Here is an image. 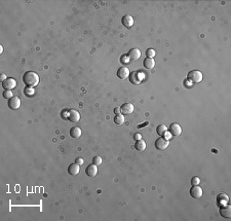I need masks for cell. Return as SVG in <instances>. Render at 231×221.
Segmentation results:
<instances>
[{"mask_svg":"<svg viewBox=\"0 0 231 221\" xmlns=\"http://www.w3.org/2000/svg\"><path fill=\"white\" fill-rule=\"evenodd\" d=\"M39 76L37 73L33 71H27L24 75H23V82L27 88H35L38 85L39 83Z\"/></svg>","mask_w":231,"mask_h":221,"instance_id":"obj_1","label":"cell"},{"mask_svg":"<svg viewBox=\"0 0 231 221\" xmlns=\"http://www.w3.org/2000/svg\"><path fill=\"white\" fill-rule=\"evenodd\" d=\"M187 79L192 83H198L202 80V73L199 70H192L187 74Z\"/></svg>","mask_w":231,"mask_h":221,"instance_id":"obj_2","label":"cell"},{"mask_svg":"<svg viewBox=\"0 0 231 221\" xmlns=\"http://www.w3.org/2000/svg\"><path fill=\"white\" fill-rule=\"evenodd\" d=\"M129 81L133 83V85H140L142 81H143V79H144V74L141 72V71H133L132 73H129Z\"/></svg>","mask_w":231,"mask_h":221,"instance_id":"obj_3","label":"cell"},{"mask_svg":"<svg viewBox=\"0 0 231 221\" xmlns=\"http://www.w3.org/2000/svg\"><path fill=\"white\" fill-rule=\"evenodd\" d=\"M169 140L167 139H165V137H161V138H158L155 141V148L156 149H158V150H165L167 147H169Z\"/></svg>","mask_w":231,"mask_h":221,"instance_id":"obj_4","label":"cell"},{"mask_svg":"<svg viewBox=\"0 0 231 221\" xmlns=\"http://www.w3.org/2000/svg\"><path fill=\"white\" fill-rule=\"evenodd\" d=\"M16 86V81L15 78H6L4 81H2V88L5 91H11L12 89H15Z\"/></svg>","mask_w":231,"mask_h":221,"instance_id":"obj_5","label":"cell"},{"mask_svg":"<svg viewBox=\"0 0 231 221\" xmlns=\"http://www.w3.org/2000/svg\"><path fill=\"white\" fill-rule=\"evenodd\" d=\"M189 192H190V196H191L193 199H200V197L202 196V188L199 185H192Z\"/></svg>","mask_w":231,"mask_h":221,"instance_id":"obj_6","label":"cell"},{"mask_svg":"<svg viewBox=\"0 0 231 221\" xmlns=\"http://www.w3.org/2000/svg\"><path fill=\"white\" fill-rule=\"evenodd\" d=\"M21 99L19 97H12L8 100V107L11 110H18L21 107Z\"/></svg>","mask_w":231,"mask_h":221,"instance_id":"obj_7","label":"cell"},{"mask_svg":"<svg viewBox=\"0 0 231 221\" xmlns=\"http://www.w3.org/2000/svg\"><path fill=\"white\" fill-rule=\"evenodd\" d=\"M67 118H68L71 122H77L80 120V113L77 110H69L67 112Z\"/></svg>","mask_w":231,"mask_h":221,"instance_id":"obj_8","label":"cell"},{"mask_svg":"<svg viewBox=\"0 0 231 221\" xmlns=\"http://www.w3.org/2000/svg\"><path fill=\"white\" fill-rule=\"evenodd\" d=\"M169 131L170 135L175 137H179L182 134V128H181V126L178 125V123H172L169 128Z\"/></svg>","mask_w":231,"mask_h":221,"instance_id":"obj_9","label":"cell"},{"mask_svg":"<svg viewBox=\"0 0 231 221\" xmlns=\"http://www.w3.org/2000/svg\"><path fill=\"white\" fill-rule=\"evenodd\" d=\"M141 51H140L139 48H132L128 53V57L129 59V61H137V60H139L141 58Z\"/></svg>","mask_w":231,"mask_h":221,"instance_id":"obj_10","label":"cell"},{"mask_svg":"<svg viewBox=\"0 0 231 221\" xmlns=\"http://www.w3.org/2000/svg\"><path fill=\"white\" fill-rule=\"evenodd\" d=\"M229 203V197L226 193H219L218 196H217V204H218L219 207L225 206Z\"/></svg>","mask_w":231,"mask_h":221,"instance_id":"obj_11","label":"cell"},{"mask_svg":"<svg viewBox=\"0 0 231 221\" xmlns=\"http://www.w3.org/2000/svg\"><path fill=\"white\" fill-rule=\"evenodd\" d=\"M120 110H121L122 114L129 115V114H132L134 111V105L132 103H125V104L120 107Z\"/></svg>","mask_w":231,"mask_h":221,"instance_id":"obj_12","label":"cell"},{"mask_svg":"<svg viewBox=\"0 0 231 221\" xmlns=\"http://www.w3.org/2000/svg\"><path fill=\"white\" fill-rule=\"evenodd\" d=\"M220 215L224 218H230L231 217V207L227 204L225 206L220 207Z\"/></svg>","mask_w":231,"mask_h":221,"instance_id":"obj_13","label":"cell"},{"mask_svg":"<svg viewBox=\"0 0 231 221\" xmlns=\"http://www.w3.org/2000/svg\"><path fill=\"white\" fill-rule=\"evenodd\" d=\"M129 76V70L126 67H121L117 70V77L119 79H126Z\"/></svg>","mask_w":231,"mask_h":221,"instance_id":"obj_14","label":"cell"},{"mask_svg":"<svg viewBox=\"0 0 231 221\" xmlns=\"http://www.w3.org/2000/svg\"><path fill=\"white\" fill-rule=\"evenodd\" d=\"M121 23H122V25L125 27V28H128V29L132 28L133 25H134V19H133V16H129V15H125L121 19Z\"/></svg>","mask_w":231,"mask_h":221,"instance_id":"obj_15","label":"cell"},{"mask_svg":"<svg viewBox=\"0 0 231 221\" xmlns=\"http://www.w3.org/2000/svg\"><path fill=\"white\" fill-rule=\"evenodd\" d=\"M85 174L88 177H96V175L98 174V168H97V166L93 165V163L88 165L85 169Z\"/></svg>","mask_w":231,"mask_h":221,"instance_id":"obj_16","label":"cell"},{"mask_svg":"<svg viewBox=\"0 0 231 221\" xmlns=\"http://www.w3.org/2000/svg\"><path fill=\"white\" fill-rule=\"evenodd\" d=\"M79 171H80V167H79V165H77L76 163H71V165H70V166L68 167V173H69L71 176H76V175H78Z\"/></svg>","mask_w":231,"mask_h":221,"instance_id":"obj_17","label":"cell"},{"mask_svg":"<svg viewBox=\"0 0 231 221\" xmlns=\"http://www.w3.org/2000/svg\"><path fill=\"white\" fill-rule=\"evenodd\" d=\"M143 64H144V67H145L146 69L151 70L154 68V66H155V61L153 60V58H146L145 60H144Z\"/></svg>","mask_w":231,"mask_h":221,"instance_id":"obj_18","label":"cell"},{"mask_svg":"<svg viewBox=\"0 0 231 221\" xmlns=\"http://www.w3.org/2000/svg\"><path fill=\"white\" fill-rule=\"evenodd\" d=\"M135 148H136L137 150H138V151H140V152L144 151V150L146 149V142L144 141L143 139H141V140H138V141H136Z\"/></svg>","mask_w":231,"mask_h":221,"instance_id":"obj_19","label":"cell"},{"mask_svg":"<svg viewBox=\"0 0 231 221\" xmlns=\"http://www.w3.org/2000/svg\"><path fill=\"white\" fill-rule=\"evenodd\" d=\"M81 130H80V128H78V127H75V128H72L71 130H70V136L72 137V138H79L80 136H81Z\"/></svg>","mask_w":231,"mask_h":221,"instance_id":"obj_20","label":"cell"},{"mask_svg":"<svg viewBox=\"0 0 231 221\" xmlns=\"http://www.w3.org/2000/svg\"><path fill=\"white\" fill-rule=\"evenodd\" d=\"M156 131H157V134H158L159 136H163L167 132V127L165 125H159L158 127H157Z\"/></svg>","mask_w":231,"mask_h":221,"instance_id":"obj_21","label":"cell"},{"mask_svg":"<svg viewBox=\"0 0 231 221\" xmlns=\"http://www.w3.org/2000/svg\"><path fill=\"white\" fill-rule=\"evenodd\" d=\"M114 122L118 126L125 123V116H123V114H116L114 117Z\"/></svg>","mask_w":231,"mask_h":221,"instance_id":"obj_22","label":"cell"},{"mask_svg":"<svg viewBox=\"0 0 231 221\" xmlns=\"http://www.w3.org/2000/svg\"><path fill=\"white\" fill-rule=\"evenodd\" d=\"M24 93H25V96L27 97H33L35 94V90L34 88H26L24 90Z\"/></svg>","mask_w":231,"mask_h":221,"instance_id":"obj_23","label":"cell"},{"mask_svg":"<svg viewBox=\"0 0 231 221\" xmlns=\"http://www.w3.org/2000/svg\"><path fill=\"white\" fill-rule=\"evenodd\" d=\"M93 165H96L97 167L100 166L102 163V159L100 156H95L93 159Z\"/></svg>","mask_w":231,"mask_h":221,"instance_id":"obj_24","label":"cell"},{"mask_svg":"<svg viewBox=\"0 0 231 221\" xmlns=\"http://www.w3.org/2000/svg\"><path fill=\"white\" fill-rule=\"evenodd\" d=\"M146 56L147 58H153L154 56H155V51H154L153 48H149L146 51Z\"/></svg>","mask_w":231,"mask_h":221,"instance_id":"obj_25","label":"cell"},{"mask_svg":"<svg viewBox=\"0 0 231 221\" xmlns=\"http://www.w3.org/2000/svg\"><path fill=\"white\" fill-rule=\"evenodd\" d=\"M2 95H3V98H5V99H11V98H12V97H13V94L11 92V91H4V92H3V94H2Z\"/></svg>","mask_w":231,"mask_h":221,"instance_id":"obj_26","label":"cell"},{"mask_svg":"<svg viewBox=\"0 0 231 221\" xmlns=\"http://www.w3.org/2000/svg\"><path fill=\"white\" fill-rule=\"evenodd\" d=\"M200 182V179L198 178V177H193V178L191 179V184L192 185H198Z\"/></svg>","mask_w":231,"mask_h":221,"instance_id":"obj_27","label":"cell"},{"mask_svg":"<svg viewBox=\"0 0 231 221\" xmlns=\"http://www.w3.org/2000/svg\"><path fill=\"white\" fill-rule=\"evenodd\" d=\"M121 63H123V64H128V63H129V59L128 56H122L121 57Z\"/></svg>","mask_w":231,"mask_h":221,"instance_id":"obj_28","label":"cell"},{"mask_svg":"<svg viewBox=\"0 0 231 221\" xmlns=\"http://www.w3.org/2000/svg\"><path fill=\"white\" fill-rule=\"evenodd\" d=\"M134 139H135L136 141H138V140H141L142 139V135H141V134H139V133H136L135 136H134Z\"/></svg>","mask_w":231,"mask_h":221,"instance_id":"obj_29","label":"cell"},{"mask_svg":"<svg viewBox=\"0 0 231 221\" xmlns=\"http://www.w3.org/2000/svg\"><path fill=\"white\" fill-rule=\"evenodd\" d=\"M75 163H77V165H82L83 163V159H81V157H78V159H76V160H75Z\"/></svg>","mask_w":231,"mask_h":221,"instance_id":"obj_30","label":"cell"},{"mask_svg":"<svg viewBox=\"0 0 231 221\" xmlns=\"http://www.w3.org/2000/svg\"><path fill=\"white\" fill-rule=\"evenodd\" d=\"M148 125H149V122H145L144 123H142V125H139L138 127H137V128H138V129H142V128H144V127H146V126H148Z\"/></svg>","mask_w":231,"mask_h":221,"instance_id":"obj_31","label":"cell"},{"mask_svg":"<svg viewBox=\"0 0 231 221\" xmlns=\"http://www.w3.org/2000/svg\"><path fill=\"white\" fill-rule=\"evenodd\" d=\"M114 113H115V115L116 114H120V113H121V110H120L119 107H116V108H114Z\"/></svg>","mask_w":231,"mask_h":221,"instance_id":"obj_32","label":"cell"},{"mask_svg":"<svg viewBox=\"0 0 231 221\" xmlns=\"http://www.w3.org/2000/svg\"><path fill=\"white\" fill-rule=\"evenodd\" d=\"M6 78H7V77H6V75H5V74H1V76H0V80H1V82H2V81H4V80H5Z\"/></svg>","mask_w":231,"mask_h":221,"instance_id":"obj_33","label":"cell"},{"mask_svg":"<svg viewBox=\"0 0 231 221\" xmlns=\"http://www.w3.org/2000/svg\"><path fill=\"white\" fill-rule=\"evenodd\" d=\"M2 52H3V46L1 45L0 46V53H2Z\"/></svg>","mask_w":231,"mask_h":221,"instance_id":"obj_34","label":"cell"}]
</instances>
